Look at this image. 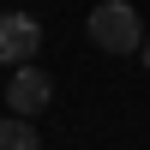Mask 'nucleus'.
I'll use <instances>...</instances> for the list:
<instances>
[{"label":"nucleus","instance_id":"obj_2","mask_svg":"<svg viewBox=\"0 0 150 150\" xmlns=\"http://www.w3.org/2000/svg\"><path fill=\"white\" fill-rule=\"evenodd\" d=\"M42 48V24L30 12H0V66H24Z\"/></svg>","mask_w":150,"mask_h":150},{"label":"nucleus","instance_id":"obj_3","mask_svg":"<svg viewBox=\"0 0 150 150\" xmlns=\"http://www.w3.org/2000/svg\"><path fill=\"white\" fill-rule=\"evenodd\" d=\"M48 96H54V78H48L42 66H12V84H6V108L12 114H42L48 108Z\"/></svg>","mask_w":150,"mask_h":150},{"label":"nucleus","instance_id":"obj_4","mask_svg":"<svg viewBox=\"0 0 150 150\" xmlns=\"http://www.w3.org/2000/svg\"><path fill=\"white\" fill-rule=\"evenodd\" d=\"M0 150H42L30 114H6V120H0Z\"/></svg>","mask_w":150,"mask_h":150},{"label":"nucleus","instance_id":"obj_5","mask_svg":"<svg viewBox=\"0 0 150 150\" xmlns=\"http://www.w3.org/2000/svg\"><path fill=\"white\" fill-rule=\"evenodd\" d=\"M138 60H144V72H150V36H144V48H138Z\"/></svg>","mask_w":150,"mask_h":150},{"label":"nucleus","instance_id":"obj_1","mask_svg":"<svg viewBox=\"0 0 150 150\" xmlns=\"http://www.w3.org/2000/svg\"><path fill=\"white\" fill-rule=\"evenodd\" d=\"M84 24H90V42L102 48V54H138L144 48V24H138V12H132L126 0H102Z\"/></svg>","mask_w":150,"mask_h":150}]
</instances>
